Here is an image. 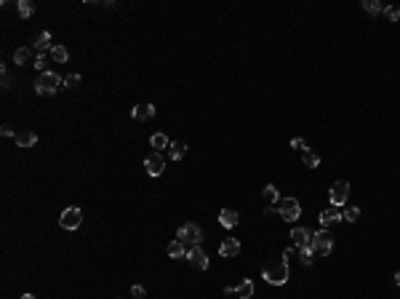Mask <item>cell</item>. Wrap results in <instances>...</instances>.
Wrapping results in <instances>:
<instances>
[{"mask_svg": "<svg viewBox=\"0 0 400 299\" xmlns=\"http://www.w3.org/2000/svg\"><path fill=\"white\" fill-rule=\"evenodd\" d=\"M262 275H264L267 283L283 286V283L288 280V262H283V259H277V262H264Z\"/></svg>", "mask_w": 400, "mask_h": 299, "instance_id": "1", "label": "cell"}, {"mask_svg": "<svg viewBox=\"0 0 400 299\" xmlns=\"http://www.w3.org/2000/svg\"><path fill=\"white\" fill-rule=\"evenodd\" d=\"M59 88H64V78H59L56 72H43V75L35 81V91L40 96H53Z\"/></svg>", "mask_w": 400, "mask_h": 299, "instance_id": "2", "label": "cell"}, {"mask_svg": "<svg viewBox=\"0 0 400 299\" xmlns=\"http://www.w3.org/2000/svg\"><path fill=\"white\" fill-rule=\"evenodd\" d=\"M176 238L181 243H187V246H200V241H203V230L198 227V224H181L176 230Z\"/></svg>", "mask_w": 400, "mask_h": 299, "instance_id": "3", "label": "cell"}, {"mask_svg": "<svg viewBox=\"0 0 400 299\" xmlns=\"http://www.w3.org/2000/svg\"><path fill=\"white\" fill-rule=\"evenodd\" d=\"M277 214H280V217L286 219V222L294 224L296 219L301 217V206H299V200H296V198H283L280 203H277Z\"/></svg>", "mask_w": 400, "mask_h": 299, "instance_id": "4", "label": "cell"}, {"mask_svg": "<svg viewBox=\"0 0 400 299\" xmlns=\"http://www.w3.org/2000/svg\"><path fill=\"white\" fill-rule=\"evenodd\" d=\"M310 248H312L315 254H320V256H328V254H331V248H333V241H331V235L325 233V230H318V233H312Z\"/></svg>", "mask_w": 400, "mask_h": 299, "instance_id": "5", "label": "cell"}, {"mask_svg": "<svg viewBox=\"0 0 400 299\" xmlns=\"http://www.w3.org/2000/svg\"><path fill=\"white\" fill-rule=\"evenodd\" d=\"M328 198H331V206H339V209H342V206L347 203V198H350V182H347V179L333 182Z\"/></svg>", "mask_w": 400, "mask_h": 299, "instance_id": "6", "label": "cell"}, {"mask_svg": "<svg viewBox=\"0 0 400 299\" xmlns=\"http://www.w3.org/2000/svg\"><path fill=\"white\" fill-rule=\"evenodd\" d=\"M83 222V211L77 209V206H70V209H64L59 214V224H62L64 230H77Z\"/></svg>", "mask_w": 400, "mask_h": 299, "instance_id": "7", "label": "cell"}, {"mask_svg": "<svg viewBox=\"0 0 400 299\" xmlns=\"http://www.w3.org/2000/svg\"><path fill=\"white\" fill-rule=\"evenodd\" d=\"M144 171H147L150 176H160L163 171H166V158L160 155V152H150L147 158H144Z\"/></svg>", "mask_w": 400, "mask_h": 299, "instance_id": "8", "label": "cell"}, {"mask_svg": "<svg viewBox=\"0 0 400 299\" xmlns=\"http://www.w3.org/2000/svg\"><path fill=\"white\" fill-rule=\"evenodd\" d=\"M344 219V214H342V209L339 206H328L325 211H320V227H333V224H339Z\"/></svg>", "mask_w": 400, "mask_h": 299, "instance_id": "9", "label": "cell"}, {"mask_svg": "<svg viewBox=\"0 0 400 299\" xmlns=\"http://www.w3.org/2000/svg\"><path fill=\"white\" fill-rule=\"evenodd\" d=\"M187 259L192 262V267H195V270H208V254H205L200 246H190Z\"/></svg>", "mask_w": 400, "mask_h": 299, "instance_id": "10", "label": "cell"}, {"mask_svg": "<svg viewBox=\"0 0 400 299\" xmlns=\"http://www.w3.org/2000/svg\"><path fill=\"white\" fill-rule=\"evenodd\" d=\"M291 241H294L296 248H307V246H310V241H312V230L294 227V230H291Z\"/></svg>", "mask_w": 400, "mask_h": 299, "instance_id": "11", "label": "cell"}, {"mask_svg": "<svg viewBox=\"0 0 400 299\" xmlns=\"http://www.w3.org/2000/svg\"><path fill=\"white\" fill-rule=\"evenodd\" d=\"M238 222H240V214L235 209H222L219 211V224H222V227L232 230V227H238Z\"/></svg>", "mask_w": 400, "mask_h": 299, "instance_id": "12", "label": "cell"}, {"mask_svg": "<svg viewBox=\"0 0 400 299\" xmlns=\"http://www.w3.org/2000/svg\"><path fill=\"white\" fill-rule=\"evenodd\" d=\"M131 115H133V120H150V118H155V105H136L131 109Z\"/></svg>", "mask_w": 400, "mask_h": 299, "instance_id": "13", "label": "cell"}, {"mask_svg": "<svg viewBox=\"0 0 400 299\" xmlns=\"http://www.w3.org/2000/svg\"><path fill=\"white\" fill-rule=\"evenodd\" d=\"M14 142L19 144V147H32V144H38V134L35 131H16Z\"/></svg>", "mask_w": 400, "mask_h": 299, "instance_id": "14", "label": "cell"}, {"mask_svg": "<svg viewBox=\"0 0 400 299\" xmlns=\"http://www.w3.org/2000/svg\"><path fill=\"white\" fill-rule=\"evenodd\" d=\"M219 254L222 256H235L240 254V241H235V238H227V241L219 246Z\"/></svg>", "mask_w": 400, "mask_h": 299, "instance_id": "15", "label": "cell"}, {"mask_svg": "<svg viewBox=\"0 0 400 299\" xmlns=\"http://www.w3.org/2000/svg\"><path fill=\"white\" fill-rule=\"evenodd\" d=\"M253 291H256V289H253V283H251V278H246V280H240V283H238V286H235V294H238L240 299H251V297H253Z\"/></svg>", "mask_w": 400, "mask_h": 299, "instance_id": "16", "label": "cell"}, {"mask_svg": "<svg viewBox=\"0 0 400 299\" xmlns=\"http://www.w3.org/2000/svg\"><path fill=\"white\" fill-rule=\"evenodd\" d=\"M53 43H51V32H40L38 38H35V51L43 54V51H51Z\"/></svg>", "mask_w": 400, "mask_h": 299, "instance_id": "17", "label": "cell"}, {"mask_svg": "<svg viewBox=\"0 0 400 299\" xmlns=\"http://www.w3.org/2000/svg\"><path fill=\"white\" fill-rule=\"evenodd\" d=\"M262 198L267 200V206H275V203H280V192H277V187H275V185H264Z\"/></svg>", "mask_w": 400, "mask_h": 299, "instance_id": "18", "label": "cell"}, {"mask_svg": "<svg viewBox=\"0 0 400 299\" xmlns=\"http://www.w3.org/2000/svg\"><path fill=\"white\" fill-rule=\"evenodd\" d=\"M168 256H171V259H181V256H187V248H184V243H181L179 238L168 243Z\"/></svg>", "mask_w": 400, "mask_h": 299, "instance_id": "19", "label": "cell"}, {"mask_svg": "<svg viewBox=\"0 0 400 299\" xmlns=\"http://www.w3.org/2000/svg\"><path fill=\"white\" fill-rule=\"evenodd\" d=\"M184 155H187V144L184 142H171V147H168V158H171V161H181Z\"/></svg>", "mask_w": 400, "mask_h": 299, "instance_id": "20", "label": "cell"}, {"mask_svg": "<svg viewBox=\"0 0 400 299\" xmlns=\"http://www.w3.org/2000/svg\"><path fill=\"white\" fill-rule=\"evenodd\" d=\"M14 62L16 64H35L32 62V48H16V51H14Z\"/></svg>", "mask_w": 400, "mask_h": 299, "instance_id": "21", "label": "cell"}, {"mask_svg": "<svg viewBox=\"0 0 400 299\" xmlns=\"http://www.w3.org/2000/svg\"><path fill=\"white\" fill-rule=\"evenodd\" d=\"M150 144H152V150L155 152H160V150H166V147H171V142H168V136L166 134H152V139H150Z\"/></svg>", "mask_w": 400, "mask_h": 299, "instance_id": "22", "label": "cell"}, {"mask_svg": "<svg viewBox=\"0 0 400 299\" xmlns=\"http://www.w3.org/2000/svg\"><path fill=\"white\" fill-rule=\"evenodd\" d=\"M301 163H304L307 168H318L320 166V155L315 150H304L301 152Z\"/></svg>", "mask_w": 400, "mask_h": 299, "instance_id": "23", "label": "cell"}, {"mask_svg": "<svg viewBox=\"0 0 400 299\" xmlns=\"http://www.w3.org/2000/svg\"><path fill=\"white\" fill-rule=\"evenodd\" d=\"M51 59H53V62H59V64H64L67 59H70V51H67L64 46H59V43H56V46L51 48Z\"/></svg>", "mask_w": 400, "mask_h": 299, "instance_id": "24", "label": "cell"}, {"mask_svg": "<svg viewBox=\"0 0 400 299\" xmlns=\"http://www.w3.org/2000/svg\"><path fill=\"white\" fill-rule=\"evenodd\" d=\"M363 11H368V14H381V11H384V5L381 3H376V0H363Z\"/></svg>", "mask_w": 400, "mask_h": 299, "instance_id": "25", "label": "cell"}, {"mask_svg": "<svg viewBox=\"0 0 400 299\" xmlns=\"http://www.w3.org/2000/svg\"><path fill=\"white\" fill-rule=\"evenodd\" d=\"M381 14H384L390 22H400V8H398V5H384V11H381Z\"/></svg>", "mask_w": 400, "mask_h": 299, "instance_id": "26", "label": "cell"}, {"mask_svg": "<svg viewBox=\"0 0 400 299\" xmlns=\"http://www.w3.org/2000/svg\"><path fill=\"white\" fill-rule=\"evenodd\" d=\"M342 214H344V219H347V222H357V219H360V209H357V206H347Z\"/></svg>", "mask_w": 400, "mask_h": 299, "instance_id": "27", "label": "cell"}, {"mask_svg": "<svg viewBox=\"0 0 400 299\" xmlns=\"http://www.w3.org/2000/svg\"><path fill=\"white\" fill-rule=\"evenodd\" d=\"M77 85H80V75H77V72L64 78V88H77Z\"/></svg>", "mask_w": 400, "mask_h": 299, "instance_id": "28", "label": "cell"}, {"mask_svg": "<svg viewBox=\"0 0 400 299\" xmlns=\"http://www.w3.org/2000/svg\"><path fill=\"white\" fill-rule=\"evenodd\" d=\"M19 16H24V19L32 16V3L29 0H19Z\"/></svg>", "mask_w": 400, "mask_h": 299, "instance_id": "29", "label": "cell"}, {"mask_svg": "<svg viewBox=\"0 0 400 299\" xmlns=\"http://www.w3.org/2000/svg\"><path fill=\"white\" fill-rule=\"evenodd\" d=\"M299 251H301V265H312V262H315V251H312L310 246H307V248H299Z\"/></svg>", "mask_w": 400, "mask_h": 299, "instance_id": "30", "label": "cell"}, {"mask_svg": "<svg viewBox=\"0 0 400 299\" xmlns=\"http://www.w3.org/2000/svg\"><path fill=\"white\" fill-rule=\"evenodd\" d=\"M291 147H294V150H301V152L310 150V147H307V142H304L301 136H294V139H291Z\"/></svg>", "mask_w": 400, "mask_h": 299, "instance_id": "31", "label": "cell"}, {"mask_svg": "<svg viewBox=\"0 0 400 299\" xmlns=\"http://www.w3.org/2000/svg\"><path fill=\"white\" fill-rule=\"evenodd\" d=\"M35 67H38L40 75H43V72H48V70H46V59H43V54H38V59H35Z\"/></svg>", "mask_w": 400, "mask_h": 299, "instance_id": "32", "label": "cell"}, {"mask_svg": "<svg viewBox=\"0 0 400 299\" xmlns=\"http://www.w3.org/2000/svg\"><path fill=\"white\" fill-rule=\"evenodd\" d=\"M131 297L142 299V297H144V286H131Z\"/></svg>", "mask_w": 400, "mask_h": 299, "instance_id": "33", "label": "cell"}, {"mask_svg": "<svg viewBox=\"0 0 400 299\" xmlns=\"http://www.w3.org/2000/svg\"><path fill=\"white\" fill-rule=\"evenodd\" d=\"M0 134H3V136H16V134H14V128H11V126H3V128H0Z\"/></svg>", "mask_w": 400, "mask_h": 299, "instance_id": "34", "label": "cell"}, {"mask_svg": "<svg viewBox=\"0 0 400 299\" xmlns=\"http://www.w3.org/2000/svg\"><path fill=\"white\" fill-rule=\"evenodd\" d=\"M291 256H294V248H286V251H283V256H280V259H283V262H291Z\"/></svg>", "mask_w": 400, "mask_h": 299, "instance_id": "35", "label": "cell"}, {"mask_svg": "<svg viewBox=\"0 0 400 299\" xmlns=\"http://www.w3.org/2000/svg\"><path fill=\"white\" fill-rule=\"evenodd\" d=\"M8 85H11V75L3 70V88H8Z\"/></svg>", "mask_w": 400, "mask_h": 299, "instance_id": "36", "label": "cell"}, {"mask_svg": "<svg viewBox=\"0 0 400 299\" xmlns=\"http://www.w3.org/2000/svg\"><path fill=\"white\" fill-rule=\"evenodd\" d=\"M395 283H398V286H400V270H398V272H395Z\"/></svg>", "mask_w": 400, "mask_h": 299, "instance_id": "37", "label": "cell"}, {"mask_svg": "<svg viewBox=\"0 0 400 299\" xmlns=\"http://www.w3.org/2000/svg\"><path fill=\"white\" fill-rule=\"evenodd\" d=\"M22 299H35V297H32V294H24V297H22Z\"/></svg>", "mask_w": 400, "mask_h": 299, "instance_id": "38", "label": "cell"}]
</instances>
